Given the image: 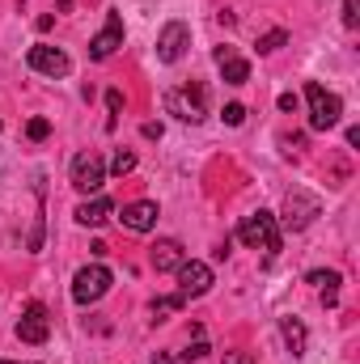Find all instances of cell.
I'll use <instances>...</instances> for the list:
<instances>
[{"mask_svg":"<svg viewBox=\"0 0 360 364\" xmlns=\"http://www.w3.org/2000/svg\"><path fill=\"white\" fill-rule=\"evenodd\" d=\"M305 102H309V127H314V132H331V127L344 119V102H339V93L322 90L318 81L305 85Z\"/></svg>","mask_w":360,"mask_h":364,"instance_id":"cell-1","label":"cell"},{"mask_svg":"<svg viewBox=\"0 0 360 364\" xmlns=\"http://www.w3.org/2000/svg\"><path fill=\"white\" fill-rule=\"evenodd\" d=\"M238 242L250 246V250H268V255H275V250H280V220H275L271 212L246 216L242 229H238Z\"/></svg>","mask_w":360,"mask_h":364,"instance_id":"cell-2","label":"cell"},{"mask_svg":"<svg viewBox=\"0 0 360 364\" xmlns=\"http://www.w3.org/2000/svg\"><path fill=\"white\" fill-rule=\"evenodd\" d=\"M166 110L179 114L182 123H203L208 119V90L203 85H182L166 93Z\"/></svg>","mask_w":360,"mask_h":364,"instance_id":"cell-3","label":"cell"},{"mask_svg":"<svg viewBox=\"0 0 360 364\" xmlns=\"http://www.w3.org/2000/svg\"><path fill=\"white\" fill-rule=\"evenodd\" d=\"M110 284H115L110 267H102V263L81 267V272L73 275V301H77V305H93V301H102V296L110 292Z\"/></svg>","mask_w":360,"mask_h":364,"instance_id":"cell-4","label":"cell"},{"mask_svg":"<svg viewBox=\"0 0 360 364\" xmlns=\"http://www.w3.org/2000/svg\"><path fill=\"white\" fill-rule=\"evenodd\" d=\"M26 64H30L38 77H51V81L73 73V60H68L60 47H51V43H34V47L26 51Z\"/></svg>","mask_w":360,"mask_h":364,"instance_id":"cell-5","label":"cell"},{"mask_svg":"<svg viewBox=\"0 0 360 364\" xmlns=\"http://www.w3.org/2000/svg\"><path fill=\"white\" fill-rule=\"evenodd\" d=\"M102 182H106V161H102L93 149L90 153H77V157H73V186H77L81 195H97Z\"/></svg>","mask_w":360,"mask_h":364,"instance_id":"cell-6","label":"cell"},{"mask_svg":"<svg viewBox=\"0 0 360 364\" xmlns=\"http://www.w3.org/2000/svg\"><path fill=\"white\" fill-rule=\"evenodd\" d=\"M191 47V26L186 21H166L162 34H157V60L162 64H179Z\"/></svg>","mask_w":360,"mask_h":364,"instance_id":"cell-7","label":"cell"},{"mask_svg":"<svg viewBox=\"0 0 360 364\" xmlns=\"http://www.w3.org/2000/svg\"><path fill=\"white\" fill-rule=\"evenodd\" d=\"M174 275H179V296H182V301L203 296V292L212 288V267H208V263H199V259H182L179 267H174Z\"/></svg>","mask_w":360,"mask_h":364,"instance_id":"cell-8","label":"cell"},{"mask_svg":"<svg viewBox=\"0 0 360 364\" xmlns=\"http://www.w3.org/2000/svg\"><path fill=\"white\" fill-rule=\"evenodd\" d=\"M322 212V199L318 195H305V191H292L288 199H284V229H305L314 216Z\"/></svg>","mask_w":360,"mask_h":364,"instance_id":"cell-9","label":"cell"},{"mask_svg":"<svg viewBox=\"0 0 360 364\" xmlns=\"http://www.w3.org/2000/svg\"><path fill=\"white\" fill-rule=\"evenodd\" d=\"M47 335H51V314L43 301H30L21 322H17V339L21 343H47Z\"/></svg>","mask_w":360,"mask_h":364,"instance_id":"cell-10","label":"cell"},{"mask_svg":"<svg viewBox=\"0 0 360 364\" xmlns=\"http://www.w3.org/2000/svg\"><path fill=\"white\" fill-rule=\"evenodd\" d=\"M119 47H123V17L106 13V26L93 34V43H90V60H110Z\"/></svg>","mask_w":360,"mask_h":364,"instance_id":"cell-11","label":"cell"},{"mask_svg":"<svg viewBox=\"0 0 360 364\" xmlns=\"http://www.w3.org/2000/svg\"><path fill=\"white\" fill-rule=\"evenodd\" d=\"M216 68H221L225 85H246V81H250V64H246L233 47H216Z\"/></svg>","mask_w":360,"mask_h":364,"instance_id":"cell-12","label":"cell"},{"mask_svg":"<svg viewBox=\"0 0 360 364\" xmlns=\"http://www.w3.org/2000/svg\"><path fill=\"white\" fill-rule=\"evenodd\" d=\"M119 225H123V229H132V233H149V229L157 225V203H149V199L127 203V208L119 212Z\"/></svg>","mask_w":360,"mask_h":364,"instance_id":"cell-13","label":"cell"},{"mask_svg":"<svg viewBox=\"0 0 360 364\" xmlns=\"http://www.w3.org/2000/svg\"><path fill=\"white\" fill-rule=\"evenodd\" d=\"M73 216H77V225H85V229H97V225H106V220L115 216V203H110L106 195H93L90 203H81Z\"/></svg>","mask_w":360,"mask_h":364,"instance_id":"cell-14","label":"cell"},{"mask_svg":"<svg viewBox=\"0 0 360 364\" xmlns=\"http://www.w3.org/2000/svg\"><path fill=\"white\" fill-rule=\"evenodd\" d=\"M149 263H153L157 272H174V267L182 263V246L174 242V237H162V242L149 250Z\"/></svg>","mask_w":360,"mask_h":364,"instance_id":"cell-15","label":"cell"},{"mask_svg":"<svg viewBox=\"0 0 360 364\" xmlns=\"http://www.w3.org/2000/svg\"><path fill=\"white\" fill-rule=\"evenodd\" d=\"M280 335H284V343H288L292 356H305V326H301L297 318H284V322H280Z\"/></svg>","mask_w":360,"mask_h":364,"instance_id":"cell-16","label":"cell"},{"mask_svg":"<svg viewBox=\"0 0 360 364\" xmlns=\"http://www.w3.org/2000/svg\"><path fill=\"white\" fill-rule=\"evenodd\" d=\"M309 284H322V305H335V288H339V272H314Z\"/></svg>","mask_w":360,"mask_h":364,"instance_id":"cell-17","label":"cell"},{"mask_svg":"<svg viewBox=\"0 0 360 364\" xmlns=\"http://www.w3.org/2000/svg\"><path fill=\"white\" fill-rule=\"evenodd\" d=\"M179 309H182V296H162V301H153V322H166Z\"/></svg>","mask_w":360,"mask_h":364,"instance_id":"cell-18","label":"cell"},{"mask_svg":"<svg viewBox=\"0 0 360 364\" xmlns=\"http://www.w3.org/2000/svg\"><path fill=\"white\" fill-rule=\"evenodd\" d=\"M132 170H136V153L119 149V153L110 157V174H119V178H123V174H132Z\"/></svg>","mask_w":360,"mask_h":364,"instance_id":"cell-19","label":"cell"},{"mask_svg":"<svg viewBox=\"0 0 360 364\" xmlns=\"http://www.w3.org/2000/svg\"><path fill=\"white\" fill-rule=\"evenodd\" d=\"M284 43H288V34H284V30H268V34H263L255 47H259V55H271V51H280Z\"/></svg>","mask_w":360,"mask_h":364,"instance_id":"cell-20","label":"cell"},{"mask_svg":"<svg viewBox=\"0 0 360 364\" xmlns=\"http://www.w3.org/2000/svg\"><path fill=\"white\" fill-rule=\"evenodd\" d=\"M225 123H229V127H242V123H246V106H242V102H229V106H225Z\"/></svg>","mask_w":360,"mask_h":364,"instance_id":"cell-21","label":"cell"},{"mask_svg":"<svg viewBox=\"0 0 360 364\" xmlns=\"http://www.w3.org/2000/svg\"><path fill=\"white\" fill-rule=\"evenodd\" d=\"M26 136H30V140H47V136H51V123H47V119H30Z\"/></svg>","mask_w":360,"mask_h":364,"instance_id":"cell-22","label":"cell"},{"mask_svg":"<svg viewBox=\"0 0 360 364\" xmlns=\"http://www.w3.org/2000/svg\"><path fill=\"white\" fill-rule=\"evenodd\" d=\"M106 110H110V123H106V127H115V119H119V110H123V93L119 90L106 93Z\"/></svg>","mask_w":360,"mask_h":364,"instance_id":"cell-23","label":"cell"},{"mask_svg":"<svg viewBox=\"0 0 360 364\" xmlns=\"http://www.w3.org/2000/svg\"><path fill=\"white\" fill-rule=\"evenodd\" d=\"M203 356H208V343H203V339H199V343H191V348L182 352V360H203Z\"/></svg>","mask_w":360,"mask_h":364,"instance_id":"cell-24","label":"cell"},{"mask_svg":"<svg viewBox=\"0 0 360 364\" xmlns=\"http://www.w3.org/2000/svg\"><path fill=\"white\" fill-rule=\"evenodd\" d=\"M356 0H344V26H352V30H356Z\"/></svg>","mask_w":360,"mask_h":364,"instance_id":"cell-25","label":"cell"},{"mask_svg":"<svg viewBox=\"0 0 360 364\" xmlns=\"http://www.w3.org/2000/svg\"><path fill=\"white\" fill-rule=\"evenodd\" d=\"M225 364H259L250 352H225Z\"/></svg>","mask_w":360,"mask_h":364,"instance_id":"cell-26","label":"cell"},{"mask_svg":"<svg viewBox=\"0 0 360 364\" xmlns=\"http://www.w3.org/2000/svg\"><path fill=\"white\" fill-rule=\"evenodd\" d=\"M140 132H144V140H162V123H144Z\"/></svg>","mask_w":360,"mask_h":364,"instance_id":"cell-27","label":"cell"},{"mask_svg":"<svg viewBox=\"0 0 360 364\" xmlns=\"http://www.w3.org/2000/svg\"><path fill=\"white\" fill-rule=\"evenodd\" d=\"M280 110H297V97L292 93H280Z\"/></svg>","mask_w":360,"mask_h":364,"instance_id":"cell-28","label":"cell"},{"mask_svg":"<svg viewBox=\"0 0 360 364\" xmlns=\"http://www.w3.org/2000/svg\"><path fill=\"white\" fill-rule=\"evenodd\" d=\"M153 364H174V360H170L166 352H157V356H153Z\"/></svg>","mask_w":360,"mask_h":364,"instance_id":"cell-29","label":"cell"},{"mask_svg":"<svg viewBox=\"0 0 360 364\" xmlns=\"http://www.w3.org/2000/svg\"><path fill=\"white\" fill-rule=\"evenodd\" d=\"M0 364H9V360H0Z\"/></svg>","mask_w":360,"mask_h":364,"instance_id":"cell-30","label":"cell"}]
</instances>
